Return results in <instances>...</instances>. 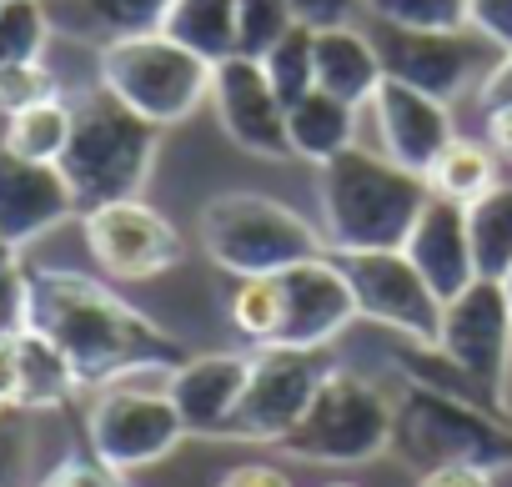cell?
<instances>
[{
	"mask_svg": "<svg viewBox=\"0 0 512 487\" xmlns=\"http://www.w3.org/2000/svg\"><path fill=\"white\" fill-rule=\"evenodd\" d=\"M31 327L66 352L81 387H111L136 372H176L186 362L166 327L141 317L106 282L66 267L31 272Z\"/></svg>",
	"mask_w": 512,
	"mask_h": 487,
	"instance_id": "obj_1",
	"label": "cell"
},
{
	"mask_svg": "<svg viewBox=\"0 0 512 487\" xmlns=\"http://www.w3.org/2000/svg\"><path fill=\"white\" fill-rule=\"evenodd\" d=\"M372 46L382 56L387 81H402V86L437 96V101L462 96L477 76L492 71V66H482L487 41L477 31H397V26L377 21Z\"/></svg>",
	"mask_w": 512,
	"mask_h": 487,
	"instance_id": "obj_13",
	"label": "cell"
},
{
	"mask_svg": "<svg viewBox=\"0 0 512 487\" xmlns=\"http://www.w3.org/2000/svg\"><path fill=\"white\" fill-rule=\"evenodd\" d=\"M427 201V176H412L362 146H347L342 156L317 166L327 252H402Z\"/></svg>",
	"mask_w": 512,
	"mask_h": 487,
	"instance_id": "obj_2",
	"label": "cell"
},
{
	"mask_svg": "<svg viewBox=\"0 0 512 487\" xmlns=\"http://www.w3.org/2000/svg\"><path fill=\"white\" fill-rule=\"evenodd\" d=\"M161 36L216 66L236 56V0H171Z\"/></svg>",
	"mask_w": 512,
	"mask_h": 487,
	"instance_id": "obj_24",
	"label": "cell"
},
{
	"mask_svg": "<svg viewBox=\"0 0 512 487\" xmlns=\"http://www.w3.org/2000/svg\"><path fill=\"white\" fill-rule=\"evenodd\" d=\"M292 26L287 0H236V56L262 61Z\"/></svg>",
	"mask_w": 512,
	"mask_h": 487,
	"instance_id": "obj_32",
	"label": "cell"
},
{
	"mask_svg": "<svg viewBox=\"0 0 512 487\" xmlns=\"http://www.w3.org/2000/svg\"><path fill=\"white\" fill-rule=\"evenodd\" d=\"M41 487H116V472L101 467L96 457H66L56 472H46Z\"/></svg>",
	"mask_w": 512,
	"mask_h": 487,
	"instance_id": "obj_38",
	"label": "cell"
},
{
	"mask_svg": "<svg viewBox=\"0 0 512 487\" xmlns=\"http://www.w3.org/2000/svg\"><path fill=\"white\" fill-rule=\"evenodd\" d=\"M277 292H282V327L272 347H302V352H322L327 342H337L357 312L352 282L337 267V257H312L297 262L287 272H277Z\"/></svg>",
	"mask_w": 512,
	"mask_h": 487,
	"instance_id": "obj_14",
	"label": "cell"
},
{
	"mask_svg": "<svg viewBox=\"0 0 512 487\" xmlns=\"http://www.w3.org/2000/svg\"><path fill=\"white\" fill-rule=\"evenodd\" d=\"M76 387H81V377L51 337H41L36 327L16 337V412L66 407L76 397Z\"/></svg>",
	"mask_w": 512,
	"mask_h": 487,
	"instance_id": "obj_22",
	"label": "cell"
},
{
	"mask_svg": "<svg viewBox=\"0 0 512 487\" xmlns=\"http://www.w3.org/2000/svg\"><path fill=\"white\" fill-rule=\"evenodd\" d=\"M76 211L81 206H76L61 166L26 161L0 141V241H6L11 252H21L26 241L46 236L51 226H61Z\"/></svg>",
	"mask_w": 512,
	"mask_h": 487,
	"instance_id": "obj_16",
	"label": "cell"
},
{
	"mask_svg": "<svg viewBox=\"0 0 512 487\" xmlns=\"http://www.w3.org/2000/svg\"><path fill=\"white\" fill-rule=\"evenodd\" d=\"M487 141H492L502 156H512V106L487 111Z\"/></svg>",
	"mask_w": 512,
	"mask_h": 487,
	"instance_id": "obj_43",
	"label": "cell"
},
{
	"mask_svg": "<svg viewBox=\"0 0 512 487\" xmlns=\"http://www.w3.org/2000/svg\"><path fill=\"white\" fill-rule=\"evenodd\" d=\"M427 186H432V196H442V201L472 206L477 196H487V191L497 186L492 151L477 146V141H462V136H457V141L437 156V166L427 171Z\"/></svg>",
	"mask_w": 512,
	"mask_h": 487,
	"instance_id": "obj_27",
	"label": "cell"
},
{
	"mask_svg": "<svg viewBox=\"0 0 512 487\" xmlns=\"http://www.w3.org/2000/svg\"><path fill=\"white\" fill-rule=\"evenodd\" d=\"M392 447L417 472H432L447 462H467V467L492 472V467H512V422L477 407V402L407 382L397 397Z\"/></svg>",
	"mask_w": 512,
	"mask_h": 487,
	"instance_id": "obj_5",
	"label": "cell"
},
{
	"mask_svg": "<svg viewBox=\"0 0 512 487\" xmlns=\"http://www.w3.org/2000/svg\"><path fill=\"white\" fill-rule=\"evenodd\" d=\"M116 487H121V482H116Z\"/></svg>",
	"mask_w": 512,
	"mask_h": 487,
	"instance_id": "obj_47",
	"label": "cell"
},
{
	"mask_svg": "<svg viewBox=\"0 0 512 487\" xmlns=\"http://www.w3.org/2000/svg\"><path fill=\"white\" fill-rule=\"evenodd\" d=\"M262 71L272 81V91L282 96V106L302 101L312 86H317V66H312V31L307 26H292L267 56H262Z\"/></svg>",
	"mask_w": 512,
	"mask_h": 487,
	"instance_id": "obj_30",
	"label": "cell"
},
{
	"mask_svg": "<svg viewBox=\"0 0 512 487\" xmlns=\"http://www.w3.org/2000/svg\"><path fill=\"white\" fill-rule=\"evenodd\" d=\"M502 292H507V302H512V267H507V277H502Z\"/></svg>",
	"mask_w": 512,
	"mask_h": 487,
	"instance_id": "obj_45",
	"label": "cell"
},
{
	"mask_svg": "<svg viewBox=\"0 0 512 487\" xmlns=\"http://www.w3.org/2000/svg\"><path fill=\"white\" fill-rule=\"evenodd\" d=\"M372 21L397 31H467V0H362Z\"/></svg>",
	"mask_w": 512,
	"mask_h": 487,
	"instance_id": "obj_31",
	"label": "cell"
},
{
	"mask_svg": "<svg viewBox=\"0 0 512 487\" xmlns=\"http://www.w3.org/2000/svg\"><path fill=\"white\" fill-rule=\"evenodd\" d=\"M467 31L497 51H512V0H467Z\"/></svg>",
	"mask_w": 512,
	"mask_h": 487,
	"instance_id": "obj_35",
	"label": "cell"
},
{
	"mask_svg": "<svg viewBox=\"0 0 512 487\" xmlns=\"http://www.w3.org/2000/svg\"><path fill=\"white\" fill-rule=\"evenodd\" d=\"M362 0H287V11L297 26L307 31H337V26H352Z\"/></svg>",
	"mask_w": 512,
	"mask_h": 487,
	"instance_id": "obj_36",
	"label": "cell"
},
{
	"mask_svg": "<svg viewBox=\"0 0 512 487\" xmlns=\"http://www.w3.org/2000/svg\"><path fill=\"white\" fill-rule=\"evenodd\" d=\"M41 6H46L56 36H71L86 46H111L126 36L161 31L171 0H41Z\"/></svg>",
	"mask_w": 512,
	"mask_h": 487,
	"instance_id": "obj_20",
	"label": "cell"
},
{
	"mask_svg": "<svg viewBox=\"0 0 512 487\" xmlns=\"http://www.w3.org/2000/svg\"><path fill=\"white\" fill-rule=\"evenodd\" d=\"M477 101H482V111L512 106V51H502V56L492 61V71H487L482 86H477Z\"/></svg>",
	"mask_w": 512,
	"mask_h": 487,
	"instance_id": "obj_40",
	"label": "cell"
},
{
	"mask_svg": "<svg viewBox=\"0 0 512 487\" xmlns=\"http://www.w3.org/2000/svg\"><path fill=\"white\" fill-rule=\"evenodd\" d=\"M101 86L156 126L186 121L211 96V61L191 56L161 31L101 46Z\"/></svg>",
	"mask_w": 512,
	"mask_h": 487,
	"instance_id": "obj_8",
	"label": "cell"
},
{
	"mask_svg": "<svg viewBox=\"0 0 512 487\" xmlns=\"http://www.w3.org/2000/svg\"><path fill=\"white\" fill-rule=\"evenodd\" d=\"M216 487H292V477L272 462H241V467H226Z\"/></svg>",
	"mask_w": 512,
	"mask_h": 487,
	"instance_id": "obj_41",
	"label": "cell"
},
{
	"mask_svg": "<svg viewBox=\"0 0 512 487\" xmlns=\"http://www.w3.org/2000/svg\"><path fill=\"white\" fill-rule=\"evenodd\" d=\"M166 382L171 372H136L111 387H96V402L86 412V437H91V457L116 477L161 462L186 437V422Z\"/></svg>",
	"mask_w": 512,
	"mask_h": 487,
	"instance_id": "obj_7",
	"label": "cell"
},
{
	"mask_svg": "<svg viewBox=\"0 0 512 487\" xmlns=\"http://www.w3.org/2000/svg\"><path fill=\"white\" fill-rule=\"evenodd\" d=\"M322 377H327V367L317 362V352L256 347L251 372H246V392L231 412L226 437H236V442H282L302 422V412L312 407Z\"/></svg>",
	"mask_w": 512,
	"mask_h": 487,
	"instance_id": "obj_10",
	"label": "cell"
},
{
	"mask_svg": "<svg viewBox=\"0 0 512 487\" xmlns=\"http://www.w3.org/2000/svg\"><path fill=\"white\" fill-rule=\"evenodd\" d=\"M161 151V126L131 111L121 96L106 86H91L71 101V141L66 156L56 161L76 206L96 211L106 201H131L141 196L151 166Z\"/></svg>",
	"mask_w": 512,
	"mask_h": 487,
	"instance_id": "obj_3",
	"label": "cell"
},
{
	"mask_svg": "<svg viewBox=\"0 0 512 487\" xmlns=\"http://www.w3.org/2000/svg\"><path fill=\"white\" fill-rule=\"evenodd\" d=\"M31 332V272L21 262L0 267V337Z\"/></svg>",
	"mask_w": 512,
	"mask_h": 487,
	"instance_id": "obj_34",
	"label": "cell"
},
{
	"mask_svg": "<svg viewBox=\"0 0 512 487\" xmlns=\"http://www.w3.org/2000/svg\"><path fill=\"white\" fill-rule=\"evenodd\" d=\"M327 487H357V482H327Z\"/></svg>",
	"mask_w": 512,
	"mask_h": 487,
	"instance_id": "obj_46",
	"label": "cell"
},
{
	"mask_svg": "<svg viewBox=\"0 0 512 487\" xmlns=\"http://www.w3.org/2000/svg\"><path fill=\"white\" fill-rule=\"evenodd\" d=\"M0 141H6L16 156H26V161L56 166L66 156V141H71V101L51 96V101H41L31 111L6 116V136H0Z\"/></svg>",
	"mask_w": 512,
	"mask_h": 487,
	"instance_id": "obj_26",
	"label": "cell"
},
{
	"mask_svg": "<svg viewBox=\"0 0 512 487\" xmlns=\"http://www.w3.org/2000/svg\"><path fill=\"white\" fill-rule=\"evenodd\" d=\"M246 372H251V357H236V352H206V357H186L166 392L186 422V437H226L231 432V412L246 392Z\"/></svg>",
	"mask_w": 512,
	"mask_h": 487,
	"instance_id": "obj_18",
	"label": "cell"
},
{
	"mask_svg": "<svg viewBox=\"0 0 512 487\" xmlns=\"http://www.w3.org/2000/svg\"><path fill=\"white\" fill-rule=\"evenodd\" d=\"M226 317L241 337H251L256 347H272L277 327H282V292L277 277H236V292L226 302Z\"/></svg>",
	"mask_w": 512,
	"mask_h": 487,
	"instance_id": "obj_28",
	"label": "cell"
},
{
	"mask_svg": "<svg viewBox=\"0 0 512 487\" xmlns=\"http://www.w3.org/2000/svg\"><path fill=\"white\" fill-rule=\"evenodd\" d=\"M412 267L427 277V287L442 297V307L452 297H462L472 282H477V262H472V241H467V206L457 201H442L432 196L407 236V247Z\"/></svg>",
	"mask_w": 512,
	"mask_h": 487,
	"instance_id": "obj_19",
	"label": "cell"
},
{
	"mask_svg": "<svg viewBox=\"0 0 512 487\" xmlns=\"http://www.w3.org/2000/svg\"><path fill=\"white\" fill-rule=\"evenodd\" d=\"M467 241H472V262L477 277L502 282L512 267V186H492L467 206Z\"/></svg>",
	"mask_w": 512,
	"mask_h": 487,
	"instance_id": "obj_25",
	"label": "cell"
},
{
	"mask_svg": "<svg viewBox=\"0 0 512 487\" xmlns=\"http://www.w3.org/2000/svg\"><path fill=\"white\" fill-rule=\"evenodd\" d=\"M312 66H317V91H327V96H337V101H347V106L372 101L377 86L387 81L372 36H362V31H352V26L312 31Z\"/></svg>",
	"mask_w": 512,
	"mask_h": 487,
	"instance_id": "obj_21",
	"label": "cell"
},
{
	"mask_svg": "<svg viewBox=\"0 0 512 487\" xmlns=\"http://www.w3.org/2000/svg\"><path fill=\"white\" fill-rule=\"evenodd\" d=\"M332 257L347 272L362 317L392 327L407 342L437 347V337H442V297L427 287V277L412 267L407 252H332Z\"/></svg>",
	"mask_w": 512,
	"mask_h": 487,
	"instance_id": "obj_9",
	"label": "cell"
},
{
	"mask_svg": "<svg viewBox=\"0 0 512 487\" xmlns=\"http://www.w3.org/2000/svg\"><path fill=\"white\" fill-rule=\"evenodd\" d=\"M61 96L56 76L46 71V61H21V66H0V116L31 111L41 101Z\"/></svg>",
	"mask_w": 512,
	"mask_h": 487,
	"instance_id": "obj_33",
	"label": "cell"
},
{
	"mask_svg": "<svg viewBox=\"0 0 512 487\" xmlns=\"http://www.w3.org/2000/svg\"><path fill=\"white\" fill-rule=\"evenodd\" d=\"M437 347L477 382L487 387V397L507 407V367H512V302L502 292V282L477 277L462 297H452L442 307V337Z\"/></svg>",
	"mask_w": 512,
	"mask_h": 487,
	"instance_id": "obj_11",
	"label": "cell"
},
{
	"mask_svg": "<svg viewBox=\"0 0 512 487\" xmlns=\"http://www.w3.org/2000/svg\"><path fill=\"white\" fill-rule=\"evenodd\" d=\"M26 472V427L16 412H0V487H16Z\"/></svg>",
	"mask_w": 512,
	"mask_h": 487,
	"instance_id": "obj_37",
	"label": "cell"
},
{
	"mask_svg": "<svg viewBox=\"0 0 512 487\" xmlns=\"http://www.w3.org/2000/svg\"><path fill=\"white\" fill-rule=\"evenodd\" d=\"M201 247L231 277H277L297 262L327 257V241L307 216L256 191H226L201 206Z\"/></svg>",
	"mask_w": 512,
	"mask_h": 487,
	"instance_id": "obj_4",
	"label": "cell"
},
{
	"mask_svg": "<svg viewBox=\"0 0 512 487\" xmlns=\"http://www.w3.org/2000/svg\"><path fill=\"white\" fill-rule=\"evenodd\" d=\"M417 487H492L487 467H467V462H447L432 472H417Z\"/></svg>",
	"mask_w": 512,
	"mask_h": 487,
	"instance_id": "obj_39",
	"label": "cell"
},
{
	"mask_svg": "<svg viewBox=\"0 0 512 487\" xmlns=\"http://www.w3.org/2000/svg\"><path fill=\"white\" fill-rule=\"evenodd\" d=\"M287 136H292V156H307L322 166L342 156L347 146H357V106L312 86L302 101L287 106Z\"/></svg>",
	"mask_w": 512,
	"mask_h": 487,
	"instance_id": "obj_23",
	"label": "cell"
},
{
	"mask_svg": "<svg viewBox=\"0 0 512 487\" xmlns=\"http://www.w3.org/2000/svg\"><path fill=\"white\" fill-rule=\"evenodd\" d=\"M392 422H397V402L377 382L347 367H327L312 407L277 447L302 462H337V467L372 462L392 447Z\"/></svg>",
	"mask_w": 512,
	"mask_h": 487,
	"instance_id": "obj_6",
	"label": "cell"
},
{
	"mask_svg": "<svg viewBox=\"0 0 512 487\" xmlns=\"http://www.w3.org/2000/svg\"><path fill=\"white\" fill-rule=\"evenodd\" d=\"M377 111V131H382V151L387 161H397L412 176H427L437 166V156L457 141L452 136V111L437 96H422L402 81H382L372 96Z\"/></svg>",
	"mask_w": 512,
	"mask_h": 487,
	"instance_id": "obj_17",
	"label": "cell"
},
{
	"mask_svg": "<svg viewBox=\"0 0 512 487\" xmlns=\"http://www.w3.org/2000/svg\"><path fill=\"white\" fill-rule=\"evenodd\" d=\"M211 106L221 116V131L251 151V156H267L282 161L292 156V136H287V106L272 91L262 61L251 56H226L211 66Z\"/></svg>",
	"mask_w": 512,
	"mask_h": 487,
	"instance_id": "obj_15",
	"label": "cell"
},
{
	"mask_svg": "<svg viewBox=\"0 0 512 487\" xmlns=\"http://www.w3.org/2000/svg\"><path fill=\"white\" fill-rule=\"evenodd\" d=\"M6 262H16V252L6 247V241H0V267H6Z\"/></svg>",
	"mask_w": 512,
	"mask_h": 487,
	"instance_id": "obj_44",
	"label": "cell"
},
{
	"mask_svg": "<svg viewBox=\"0 0 512 487\" xmlns=\"http://www.w3.org/2000/svg\"><path fill=\"white\" fill-rule=\"evenodd\" d=\"M81 231H86V247H91L96 267L106 277H116V282L161 277V272H171L186 257L181 231L156 206H146L141 196L81 211Z\"/></svg>",
	"mask_w": 512,
	"mask_h": 487,
	"instance_id": "obj_12",
	"label": "cell"
},
{
	"mask_svg": "<svg viewBox=\"0 0 512 487\" xmlns=\"http://www.w3.org/2000/svg\"><path fill=\"white\" fill-rule=\"evenodd\" d=\"M0 412H16V337H0Z\"/></svg>",
	"mask_w": 512,
	"mask_h": 487,
	"instance_id": "obj_42",
	"label": "cell"
},
{
	"mask_svg": "<svg viewBox=\"0 0 512 487\" xmlns=\"http://www.w3.org/2000/svg\"><path fill=\"white\" fill-rule=\"evenodd\" d=\"M51 36L56 31H51V16L41 0H0V66L41 61Z\"/></svg>",
	"mask_w": 512,
	"mask_h": 487,
	"instance_id": "obj_29",
	"label": "cell"
}]
</instances>
